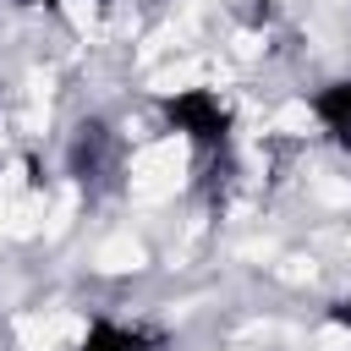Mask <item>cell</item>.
<instances>
[{
  "label": "cell",
  "instance_id": "obj_4",
  "mask_svg": "<svg viewBox=\"0 0 351 351\" xmlns=\"http://www.w3.org/2000/svg\"><path fill=\"white\" fill-rule=\"evenodd\" d=\"M110 148H115V137H110V126L104 121H82L77 126V137H71V176H99L104 170V159H110Z\"/></svg>",
  "mask_w": 351,
  "mask_h": 351
},
{
  "label": "cell",
  "instance_id": "obj_6",
  "mask_svg": "<svg viewBox=\"0 0 351 351\" xmlns=\"http://www.w3.org/2000/svg\"><path fill=\"white\" fill-rule=\"evenodd\" d=\"M346 307H351V302H346ZM340 318H351V313H340Z\"/></svg>",
  "mask_w": 351,
  "mask_h": 351
},
{
  "label": "cell",
  "instance_id": "obj_2",
  "mask_svg": "<svg viewBox=\"0 0 351 351\" xmlns=\"http://www.w3.org/2000/svg\"><path fill=\"white\" fill-rule=\"evenodd\" d=\"M77 351H170V335L159 324H143V318L93 313L77 335Z\"/></svg>",
  "mask_w": 351,
  "mask_h": 351
},
{
  "label": "cell",
  "instance_id": "obj_3",
  "mask_svg": "<svg viewBox=\"0 0 351 351\" xmlns=\"http://www.w3.org/2000/svg\"><path fill=\"white\" fill-rule=\"evenodd\" d=\"M307 115L318 126V137L340 154H351V71L346 77H324L307 93Z\"/></svg>",
  "mask_w": 351,
  "mask_h": 351
},
{
  "label": "cell",
  "instance_id": "obj_5",
  "mask_svg": "<svg viewBox=\"0 0 351 351\" xmlns=\"http://www.w3.org/2000/svg\"><path fill=\"white\" fill-rule=\"evenodd\" d=\"M16 5H33V11H55V5H66V0H16Z\"/></svg>",
  "mask_w": 351,
  "mask_h": 351
},
{
  "label": "cell",
  "instance_id": "obj_1",
  "mask_svg": "<svg viewBox=\"0 0 351 351\" xmlns=\"http://www.w3.org/2000/svg\"><path fill=\"white\" fill-rule=\"evenodd\" d=\"M154 110H159V126H165L170 137H181L186 148H197V154H225L230 137H236V110H230V99H225L219 88H208V82L170 88Z\"/></svg>",
  "mask_w": 351,
  "mask_h": 351
}]
</instances>
